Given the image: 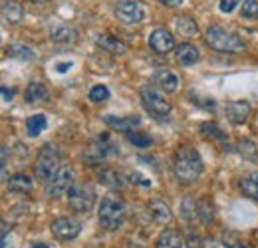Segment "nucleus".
Instances as JSON below:
<instances>
[{
  "label": "nucleus",
  "instance_id": "34",
  "mask_svg": "<svg viewBox=\"0 0 258 248\" xmlns=\"http://www.w3.org/2000/svg\"><path fill=\"white\" fill-rule=\"evenodd\" d=\"M181 215H183V218H187V220H193V218L199 217V213H197V203H195L193 199H185V201L181 203Z\"/></svg>",
  "mask_w": 258,
  "mask_h": 248
},
{
  "label": "nucleus",
  "instance_id": "26",
  "mask_svg": "<svg viewBox=\"0 0 258 248\" xmlns=\"http://www.w3.org/2000/svg\"><path fill=\"white\" fill-rule=\"evenodd\" d=\"M50 36H52V40L58 42V44H70V42L76 40V30L70 28V26H66V24H60V26H54V28H52Z\"/></svg>",
  "mask_w": 258,
  "mask_h": 248
},
{
  "label": "nucleus",
  "instance_id": "8",
  "mask_svg": "<svg viewBox=\"0 0 258 248\" xmlns=\"http://www.w3.org/2000/svg\"><path fill=\"white\" fill-rule=\"evenodd\" d=\"M115 16L123 24H139L145 18V6L137 0H121L115 6Z\"/></svg>",
  "mask_w": 258,
  "mask_h": 248
},
{
  "label": "nucleus",
  "instance_id": "1",
  "mask_svg": "<svg viewBox=\"0 0 258 248\" xmlns=\"http://www.w3.org/2000/svg\"><path fill=\"white\" fill-rule=\"evenodd\" d=\"M173 173H175L177 181L183 185H191L201 177L203 159L193 145H189V143L179 145V149L175 151V157H173Z\"/></svg>",
  "mask_w": 258,
  "mask_h": 248
},
{
  "label": "nucleus",
  "instance_id": "17",
  "mask_svg": "<svg viewBox=\"0 0 258 248\" xmlns=\"http://www.w3.org/2000/svg\"><path fill=\"white\" fill-rule=\"evenodd\" d=\"M24 99L28 103H46L50 101V92L46 86L38 84V82H32L26 90H24Z\"/></svg>",
  "mask_w": 258,
  "mask_h": 248
},
{
  "label": "nucleus",
  "instance_id": "33",
  "mask_svg": "<svg viewBox=\"0 0 258 248\" xmlns=\"http://www.w3.org/2000/svg\"><path fill=\"white\" fill-rule=\"evenodd\" d=\"M6 54L12 56V58H20V60H32L34 58V52L28 48V46H18V44L10 46Z\"/></svg>",
  "mask_w": 258,
  "mask_h": 248
},
{
  "label": "nucleus",
  "instance_id": "40",
  "mask_svg": "<svg viewBox=\"0 0 258 248\" xmlns=\"http://www.w3.org/2000/svg\"><path fill=\"white\" fill-rule=\"evenodd\" d=\"M163 6H169V8H175V6H179L183 0H159Z\"/></svg>",
  "mask_w": 258,
  "mask_h": 248
},
{
  "label": "nucleus",
  "instance_id": "13",
  "mask_svg": "<svg viewBox=\"0 0 258 248\" xmlns=\"http://www.w3.org/2000/svg\"><path fill=\"white\" fill-rule=\"evenodd\" d=\"M96 42L101 50H105L109 54H115V56H121L127 50V46L121 40H117L115 36H111V34H99L96 38Z\"/></svg>",
  "mask_w": 258,
  "mask_h": 248
},
{
  "label": "nucleus",
  "instance_id": "29",
  "mask_svg": "<svg viewBox=\"0 0 258 248\" xmlns=\"http://www.w3.org/2000/svg\"><path fill=\"white\" fill-rule=\"evenodd\" d=\"M238 187H240V191H242L244 195H248V197H252V199L258 201V171L252 173V175L242 177V179L238 181Z\"/></svg>",
  "mask_w": 258,
  "mask_h": 248
},
{
  "label": "nucleus",
  "instance_id": "9",
  "mask_svg": "<svg viewBox=\"0 0 258 248\" xmlns=\"http://www.w3.org/2000/svg\"><path fill=\"white\" fill-rule=\"evenodd\" d=\"M50 228H52L54 238H58V240H74L82 232V222H78L76 218L60 217L52 222Z\"/></svg>",
  "mask_w": 258,
  "mask_h": 248
},
{
  "label": "nucleus",
  "instance_id": "12",
  "mask_svg": "<svg viewBox=\"0 0 258 248\" xmlns=\"http://www.w3.org/2000/svg\"><path fill=\"white\" fill-rule=\"evenodd\" d=\"M225 113H226V119L230 123L242 125L248 121V117L252 113V107L246 101H228L225 105Z\"/></svg>",
  "mask_w": 258,
  "mask_h": 248
},
{
  "label": "nucleus",
  "instance_id": "43",
  "mask_svg": "<svg viewBox=\"0 0 258 248\" xmlns=\"http://www.w3.org/2000/svg\"><path fill=\"white\" fill-rule=\"evenodd\" d=\"M30 248H52L50 244H46V242H36V244H32Z\"/></svg>",
  "mask_w": 258,
  "mask_h": 248
},
{
  "label": "nucleus",
  "instance_id": "42",
  "mask_svg": "<svg viewBox=\"0 0 258 248\" xmlns=\"http://www.w3.org/2000/svg\"><path fill=\"white\" fill-rule=\"evenodd\" d=\"M70 68H72V62H62V66H58L56 70H58V72H66V70H70Z\"/></svg>",
  "mask_w": 258,
  "mask_h": 248
},
{
  "label": "nucleus",
  "instance_id": "39",
  "mask_svg": "<svg viewBox=\"0 0 258 248\" xmlns=\"http://www.w3.org/2000/svg\"><path fill=\"white\" fill-rule=\"evenodd\" d=\"M0 93H2V97H4V99H8V101H10L16 92H14V90H10V88H0Z\"/></svg>",
  "mask_w": 258,
  "mask_h": 248
},
{
  "label": "nucleus",
  "instance_id": "11",
  "mask_svg": "<svg viewBox=\"0 0 258 248\" xmlns=\"http://www.w3.org/2000/svg\"><path fill=\"white\" fill-rule=\"evenodd\" d=\"M149 46H151V50L157 52V54H169L171 50L177 48L173 34L169 30H165V28H157V30L151 32V36H149Z\"/></svg>",
  "mask_w": 258,
  "mask_h": 248
},
{
  "label": "nucleus",
  "instance_id": "24",
  "mask_svg": "<svg viewBox=\"0 0 258 248\" xmlns=\"http://www.w3.org/2000/svg\"><path fill=\"white\" fill-rule=\"evenodd\" d=\"M221 240L226 248H254L246 238H242V234L232 232V230H225L221 234Z\"/></svg>",
  "mask_w": 258,
  "mask_h": 248
},
{
  "label": "nucleus",
  "instance_id": "6",
  "mask_svg": "<svg viewBox=\"0 0 258 248\" xmlns=\"http://www.w3.org/2000/svg\"><path fill=\"white\" fill-rule=\"evenodd\" d=\"M141 101H143V107L153 115V117H167L171 113V103L169 99L163 95L161 92H157L155 88L151 86H145L141 88Z\"/></svg>",
  "mask_w": 258,
  "mask_h": 248
},
{
  "label": "nucleus",
  "instance_id": "36",
  "mask_svg": "<svg viewBox=\"0 0 258 248\" xmlns=\"http://www.w3.org/2000/svg\"><path fill=\"white\" fill-rule=\"evenodd\" d=\"M238 4H240V0H219V8H221L223 12H226V14L234 12Z\"/></svg>",
  "mask_w": 258,
  "mask_h": 248
},
{
  "label": "nucleus",
  "instance_id": "22",
  "mask_svg": "<svg viewBox=\"0 0 258 248\" xmlns=\"http://www.w3.org/2000/svg\"><path fill=\"white\" fill-rule=\"evenodd\" d=\"M175 30L179 32L181 36H185V38H193V36L199 34V26H197V22L191 16H177L175 18Z\"/></svg>",
  "mask_w": 258,
  "mask_h": 248
},
{
  "label": "nucleus",
  "instance_id": "7",
  "mask_svg": "<svg viewBox=\"0 0 258 248\" xmlns=\"http://www.w3.org/2000/svg\"><path fill=\"white\" fill-rule=\"evenodd\" d=\"M74 169L72 167H60V171L46 181V193L50 199H56L60 195H64L70 191V187L74 185Z\"/></svg>",
  "mask_w": 258,
  "mask_h": 248
},
{
  "label": "nucleus",
  "instance_id": "10",
  "mask_svg": "<svg viewBox=\"0 0 258 248\" xmlns=\"http://www.w3.org/2000/svg\"><path fill=\"white\" fill-rule=\"evenodd\" d=\"M113 151H115V147H113V145L109 143V139L103 135V137H99V141L92 143V145L84 151V163L97 165V163H101L103 159H107Z\"/></svg>",
  "mask_w": 258,
  "mask_h": 248
},
{
  "label": "nucleus",
  "instance_id": "19",
  "mask_svg": "<svg viewBox=\"0 0 258 248\" xmlns=\"http://www.w3.org/2000/svg\"><path fill=\"white\" fill-rule=\"evenodd\" d=\"M147 209H149V213H151L153 220L159 222V224H165V222L171 220V209H169V205H167L165 201H161V199H153V201H149Z\"/></svg>",
  "mask_w": 258,
  "mask_h": 248
},
{
  "label": "nucleus",
  "instance_id": "15",
  "mask_svg": "<svg viewBox=\"0 0 258 248\" xmlns=\"http://www.w3.org/2000/svg\"><path fill=\"white\" fill-rule=\"evenodd\" d=\"M34 181L30 175L26 173H14L10 179H8V191L10 193H22V195H28L32 193Z\"/></svg>",
  "mask_w": 258,
  "mask_h": 248
},
{
  "label": "nucleus",
  "instance_id": "30",
  "mask_svg": "<svg viewBox=\"0 0 258 248\" xmlns=\"http://www.w3.org/2000/svg\"><path fill=\"white\" fill-rule=\"evenodd\" d=\"M197 213H199V218L203 220V224H211L213 222V217H215V209L211 205V199H203L197 203Z\"/></svg>",
  "mask_w": 258,
  "mask_h": 248
},
{
  "label": "nucleus",
  "instance_id": "35",
  "mask_svg": "<svg viewBox=\"0 0 258 248\" xmlns=\"http://www.w3.org/2000/svg\"><path fill=\"white\" fill-rule=\"evenodd\" d=\"M90 99L94 103H101V101H107L109 99V90L105 86H94L90 90Z\"/></svg>",
  "mask_w": 258,
  "mask_h": 248
},
{
  "label": "nucleus",
  "instance_id": "38",
  "mask_svg": "<svg viewBox=\"0 0 258 248\" xmlns=\"http://www.w3.org/2000/svg\"><path fill=\"white\" fill-rule=\"evenodd\" d=\"M0 248H12V238H10V234L0 236Z\"/></svg>",
  "mask_w": 258,
  "mask_h": 248
},
{
  "label": "nucleus",
  "instance_id": "14",
  "mask_svg": "<svg viewBox=\"0 0 258 248\" xmlns=\"http://www.w3.org/2000/svg\"><path fill=\"white\" fill-rule=\"evenodd\" d=\"M153 84H157L165 93H173L179 88V78L171 70H159L153 74Z\"/></svg>",
  "mask_w": 258,
  "mask_h": 248
},
{
  "label": "nucleus",
  "instance_id": "31",
  "mask_svg": "<svg viewBox=\"0 0 258 248\" xmlns=\"http://www.w3.org/2000/svg\"><path fill=\"white\" fill-rule=\"evenodd\" d=\"M127 135V139L131 141V145H135V147H149V145H153V139H151V135H147V133H143V131H129L125 133Z\"/></svg>",
  "mask_w": 258,
  "mask_h": 248
},
{
  "label": "nucleus",
  "instance_id": "45",
  "mask_svg": "<svg viewBox=\"0 0 258 248\" xmlns=\"http://www.w3.org/2000/svg\"><path fill=\"white\" fill-rule=\"evenodd\" d=\"M30 2H46V0H30Z\"/></svg>",
  "mask_w": 258,
  "mask_h": 248
},
{
  "label": "nucleus",
  "instance_id": "28",
  "mask_svg": "<svg viewBox=\"0 0 258 248\" xmlns=\"http://www.w3.org/2000/svg\"><path fill=\"white\" fill-rule=\"evenodd\" d=\"M46 127H48V119L42 113H36V115L26 119V131H28L30 137H38Z\"/></svg>",
  "mask_w": 258,
  "mask_h": 248
},
{
  "label": "nucleus",
  "instance_id": "16",
  "mask_svg": "<svg viewBox=\"0 0 258 248\" xmlns=\"http://www.w3.org/2000/svg\"><path fill=\"white\" fill-rule=\"evenodd\" d=\"M105 123L109 125L111 129L115 131H123V133H129V131H135L137 125L141 123L139 115H127V117H105Z\"/></svg>",
  "mask_w": 258,
  "mask_h": 248
},
{
  "label": "nucleus",
  "instance_id": "23",
  "mask_svg": "<svg viewBox=\"0 0 258 248\" xmlns=\"http://www.w3.org/2000/svg\"><path fill=\"white\" fill-rule=\"evenodd\" d=\"M236 151L240 153L242 159H246L250 163H258V147L252 139H240L236 143Z\"/></svg>",
  "mask_w": 258,
  "mask_h": 248
},
{
  "label": "nucleus",
  "instance_id": "4",
  "mask_svg": "<svg viewBox=\"0 0 258 248\" xmlns=\"http://www.w3.org/2000/svg\"><path fill=\"white\" fill-rule=\"evenodd\" d=\"M60 161H62V153L56 143L42 145V149L38 151V157H36V163H34V171H36L38 179H42V181L52 179L60 171Z\"/></svg>",
  "mask_w": 258,
  "mask_h": 248
},
{
  "label": "nucleus",
  "instance_id": "21",
  "mask_svg": "<svg viewBox=\"0 0 258 248\" xmlns=\"http://www.w3.org/2000/svg\"><path fill=\"white\" fill-rule=\"evenodd\" d=\"M199 131H201V135H203V137H207L209 141H215V143H226V133L217 123H213V121H205V123H201Z\"/></svg>",
  "mask_w": 258,
  "mask_h": 248
},
{
  "label": "nucleus",
  "instance_id": "46",
  "mask_svg": "<svg viewBox=\"0 0 258 248\" xmlns=\"http://www.w3.org/2000/svg\"><path fill=\"white\" fill-rule=\"evenodd\" d=\"M256 242H258V234H256Z\"/></svg>",
  "mask_w": 258,
  "mask_h": 248
},
{
  "label": "nucleus",
  "instance_id": "44",
  "mask_svg": "<svg viewBox=\"0 0 258 248\" xmlns=\"http://www.w3.org/2000/svg\"><path fill=\"white\" fill-rule=\"evenodd\" d=\"M6 179V171H4V167H0V183Z\"/></svg>",
  "mask_w": 258,
  "mask_h": 248
},
{
  "label": "nucleus",
  "instance_id": "41",
  "mask_svg": "<svg viewBox=\"0 0 258 248\" xmlns=\"http://www.w3.org/2000/svg\"><path fill=\"white\" fill-rule=\"evenodd\" d=\"M0 167H6V149L0 147Z\"/></svg>",
  "mask_w": 258,
  "mask_h": 248
},
{
  "label": "nucleus",
  "instance_id": "32",
  "mask_svg": "<svg viewBox=\"0 0 258 248\" xmlns=\"http://www.w3.org/2000/svg\"><path fill=\"white\" fill-rule=\"evenodd\" d=\"M240 14L246 20H258V0H242Z\"/></svg>",
  "mask_w": 258,
  "mask_h": 248
},
{
  "label": "nucleus",
  "instance_id": "27",
  "mask_svg": "<svg viewBox=\"0 0 258 248\" xmlns=\"http://www.w3.org/2000/svg\"><path fill=\"white\" fill-rule=\"evenodd\" d=\"M2 12H4L6 20H8V22H12V24H18V22L22 20V16H24V8H22L16 0L6 2V4L2 6Z\"/></svg>",
  "mask_w": 258,
  "mask_h": 248
},
{
  "label": "nucleus",
  "instance_id": "25",
  "mask_svg": "<svg viewBox=\"0 0 258 248\" xmlns=\"http://www.w3.org/2000/svg\"><path fill=\"white\" fill-rule=\"evenodd\" d=\"M97 179H99V183L105 187H109L111 191H115V189H119L121 187V175L117 173V171H113V169H101L99 173H97Z\"/></svg>",
  "mask_w": 258,
  "mask_h": 248
},
{
  "label": "nucleus",
  "instance_id": "18",
  "mask_svg": "<svg viewBox=\"0 0 258 248\" xmlns=\"http://www.w3.org/2000/svg\"><path fill=\"white\" fill-rule=\"evenodd\" d=\"M175 58L181 66H193L199 60V50L195 48L193 44L189 42H183L181 46L175 48Z\"/></svg>",
  "mask_w": 258,
  "mask_h": 248
},
{
  "label": "nucleus",
  "instance_id": "2",
  "mask_svg": "<svg viewBox=\"0 0 258 248\" xmlns=\"http://www.w3.org/2000/svg\"><path fill=\"white\" fill-rule=\"evenodd\" d=\"M127 215V207H125V201L117 195V193H107L103 199H101V205H99V211H97V218H99V224L113 232L117 230Z\"/></svg>",
  "mask_w": 258,
  "mask_h": 248
},
{
  "label": "nucleus",
  "instance_id": "20",
  "mask_svg": "<svg viewBox=\"0 0 258 248\" xmlns=\"http://www.w3.org/2000/svg\"><path fill=\"white\" fill-rule=\"evenodd\" d=\"M155 248H185V240H183V236L177 230L167 228V230H163L161 236L157 238Z\"/></svg>",
  "mask_w": 258,
  "mask_h": 248
},
{
  "label": "nucleus",
  "instance_id": "5",
  "mask_svg": "<svg viewBox=\"0 0 258 248\" xmlns=\"http://www.w3.org/2000/svg\"><path fill=\"white\" fill-rule=\"evenodd\" d=\"M68 203L76 213H90L96 205V191L90 183H74L68 191Z\"/></svg>",
  "mask_w": 258,
  "mask_h": 248
},
{
  "label": "nucleus",
  "instance_id": "3",
  "mask_svg": "<svg viewBox=\"0 0 258 248\" xmlns=\"http://www.w3.org/2000/svg\"><path fill=\"white\" fill-rule=\"evenodd\" d=\"M205 42L215 52H223V54H238L244 50L242 38L234 32H228L223 26H209L205 32Z\"/></svg>",
  "mask_w": 258,
  "mask_h": 248
},
{
  "label": "nucleus",
  "instance_id": "37",
  "mask_svg": "<svg viewBox=\"0 0 258 248\" xmlns=\"http://www.w3.org/2000/svg\"><path fill=\"white\" fill-rule=\"evenodd\" d=\"M129 181H131V183H137V185H143V187H149V185H151V181L143 179V177H141L139 173H131V175H129Z\"/></svg>",
  "mask_w": 258,
  "mask_h": 248
}]
</instances>
